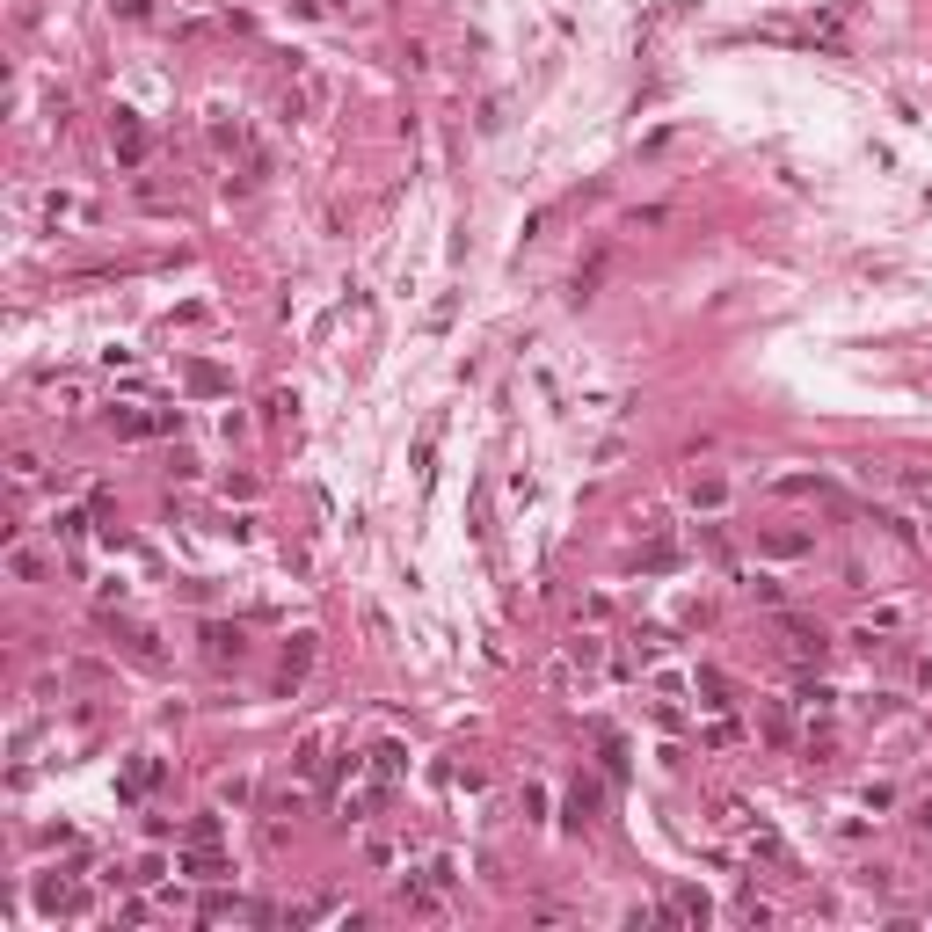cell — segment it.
<instances>
[{
	"instance_id": "cell-10",
	"label": "cell",
	"mask_w": 932,
	"mask_h": 932,
	"mask_svg": "<svg viewBox=\"0 0 932 932\" xmlns=\"http://www.w3.org/2000/svg\"><path fill=\"white\" fill-rule=\"evenodd\" d=\"M190 387H197V394H227V372H211V364H190Z\"/></svg>"
},
{
	"instance_id": "cell-3",
	"label": "cell",
	"mask_w": 932,
	"mask_h": 932,
	"mask_svg": "<svg viewBox=\"0 0 932 932\" xmlns=\"http://www.w3.org/2000/svg\"><path fill=\"white\" fill-rule=\"evenodd\" d=\"M37 896H44V911H88V889H81V882H44Z\"/></svg>"
},
{
	"instance_id": "cell-9",
	"label": "cell",
	"mask_w": 932,
	"mask_h": 932,
	"mask_svg": "<svg viewBox=\"0 0 932 932\" xmlns=\"http://www.w3.org/2000/svg\"><path fill=\"white\" fill-rule=\"evenodd\" d=\"M569 816H576V824H590V816H597V787H590V780H576V794H569Z\"/></svg>"
},
{
	"instance_id": "cell-11",
	"label": "cell",
	"mask_w": 932,
	"mask_h": 932,
	"mask_svg": "<svg viewBox=\"0 0 932 932\" xmlns=\"http://www.w3.org/2000/svg\"><path fill=\"white\" fill-rule=\"evenodd\" d=\"M699 692H706V706H729V678L722 671H699Z\"/></svg>"
},
{
	"instance_id": "cell-8",
	"label": "cell",
	"mask_w": 932,
	"mask_h": 932,
	"mask_svg": "<svg viewBox=\"0 0 932 932\" xmlns=\"http://www.w3.org/2000/svg\"><path fill=\"white\" fill-rule=\"evenodd\" d=\"M109 423H117V437H146V430H160V423H146L139 408H109Z\"/></svg>"
},
{
	"instance_id": "cell-5",
	"label": "cell",
	"mask_w": 932,
	"mask_h": 932,
	"mask_svg": "<svg viewBox=\"0 0 932 932\" xmlns=\"http://www.w3.org/2000/svg\"><path fill=\"white\" fill-rule=\"evenodd\" d=\"M671 918H692V925H699V918H706V896H699V889H671Z\"/></svg>"
},
{
	"instance_id": "cell-1",
	"label": "cell",
	"mask_w": 932,
	"mask_h": 932,
	"mask_svg": "<svg viewBox=\"0 0 932 932\" xmlns=\"http://www.w3.org/2000/svg\"><path fill=\"white\" fill-rule=\"evenodd\" d=\"M109 139H117V153H124V168H139V160H146V132L132 124V109H117V124H109Z\"/></svg>"
},
{
	"instance_id": "cell-7",
	"label": "cell",
	"mask_w": 932,
	"mask_h": 932,
	"mask_svg": "<svg viewBox=\"0 0 932 932\" xmlns=\"http://www.w3.org/2000/svg\"><path fill=\"white\" fill-rule=\"evenodd\" d=\"M153 780H160V765H153V757H132V773H124V794H146Z\"/></svg>"
},
{
	"instance_id": "cell-6",
	"label": "cell",
	"mask_w": 932,
	"mask_h": 932,
	"mask_svg": "<svg viewBox=\"0 0 932 932\" xmlns=\"http://www.w3.org/2000/svg\"><path fill=\"white\" fill-rule=\"evenodd\" d=\"M306 663H313V634H299V641L285 648V685H292V678H299Z\"/></svg>"
},
{
	"instance_id": "cell-4",
	"label": "cell",
	"mask_w": 932,
	"mask_h": 932,
	"mask_svg": "<svg viewBox=\"0 0 932 932\" xmlns=\"http://www.w3.org/2000/svg\"><path fill=\"white\" fill-rule=\"evenodd\" d=\"M204 641H211V663H241V648H248V641H241V627H211Z\"/></svg>"
},
{
	"instance_id": "cell-2",
	"label": "cell",
	"mask_w": 932,
	"mask_h": 932,
	"mask_svg": "<svg viewBox=\"0 0 932 932\" xmlns=\"http://www.w3.org/2000/svg\"><path fill=\"white\" fill-rule=\"evenodd\" d=\"M321 102H328V81H299V88L285 95V117H313Z\"/></svg>"
}]
</instances>
